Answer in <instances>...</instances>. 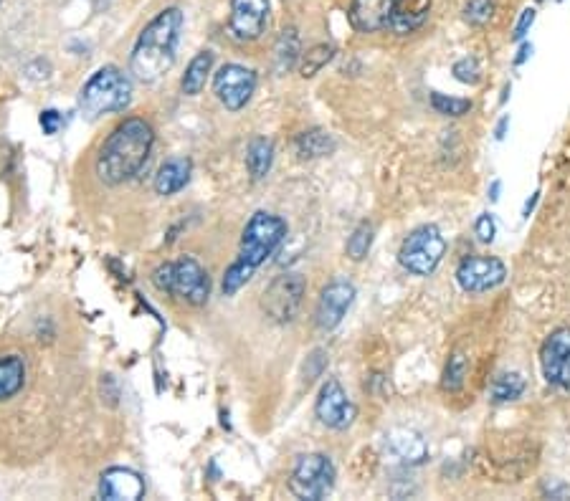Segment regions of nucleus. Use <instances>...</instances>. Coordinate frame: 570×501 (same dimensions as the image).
Here are the masks:
<instances>
[{
    "mask_svg": "<svg viewBox=\"0 0 570 501\" xmlns=\"http://www.w3.org/2000/svg\"><path fill=\"white\" fill-rule=\"evenodd\" d=\"M155 132L140 117H130L117 124L112 135L104 140L97 155V175L104 185H122L140 175L142 167L150 160Z\"/></svg>",
    "mask_w": 570,
    "mask_h": 501,
    "instance_id": "1",
    "label": "nucleus"
},
{
    "mask_svg": "<svg viewBox=\"0 0 570 501\" xmlns=\"http://www.w3.org/2000/svg\"><path fill=\"white\" fill-rule=\"evenodd\" d=\"M180 31H183L180 8H165L142 28L130 56V71L135 79H140L142 84H155L173 69Z\"/></svg>",
    "mask_w": 570,
    "mask_h": 501,
    "instance_id": "2",
    "label": "nucleus"
},
{
    "mask_svg": "<svg viewBox=\"0 0 570 501\" xmlns=\"http://www.w3.org/2000/svg\"><path fill=\"white\" fill-rule=\"evenodd\" d=\"M132 102V81L122 74L117 66H102L94 71L79 92V107L89 119H97L102 114L125 112Z\"/></svg>",
    "mask_w": 570,
    "mask_h": 501,
    "instance_id": "3",
    "label": "nucleus"
},
{
    "mask_svg": "<svg viewBox=\"0 0 570 501\" xmlns=\"http://www.w3.org/2000/svg\"><path fill=\"white\" fill-rule=\"evenodd\" d=\"M152 284L170 297L183 299L190 307H203L211 297V276L193 256L160 264L152 271Z\"/></svg>",
    "mask_w": 570,
    "mask_h": 501,
    "instance_id": "4",
    "label": "nucleus"
},
{
    "mask_svg": "<svg viewBox=\"0 0 570 501\" xmlns=\"http://www.w3.org/2000/svg\"><path fill=\"white\" fill-rule=\"evenodd\" d=\"M284 238H287V221L284 218L266 211L254 213L251 221L246 223L244 233H241L239 261H244L251 269H259L282 246Z\"/></svg>",
    "mask_w": 570,
    "mask_h": 501,
    "instance_id": "5",
    "label": "nucleus"
},
{
    "mask_svg": "<svg viewBox=\"0 0 570 501\" xmlns=\"http://www.w3.org/2000/svg\"><path fill=\"white\" fill-rule=\"evenodd\" d=\"M446 254V241L436 226H421L406 236L398 251V261L416 276L434 274Z\"/></svg>",
    "mask_w": 570,
    "mask_h": 501,
    "instance_id": "6",
    "label": "nucleus"
},
{
    "mask_svg": "<svg viewBox=\"0 0 570 501\" xmlns=\"http://www.w3.org/2000/svg\"><path fill=\"white\" fill-rule=\"evenodd\" d=\"M335 486V466H332L330 456L325 453H307L299 456L297 466L289 479V489L297 499L320 501Z\"/></svg>",
    "mask_w": 570,
    "mask_h": 501,
    "instance_id": "7",
    "label": "nucleus"
},
{
    "mask_svg": "<svg viewBox=\"0 0 570 501\" xmlns=\"http://www.w3.org/2000/svg\"><path fill=\"white\" fill-rule=\"evenodd\" d=\"M304 294H307V281L302 274H282L266 286L261 307L272 322H292L302 309Z\"/></svg>",
    "mask_w": 570,
    "mask_h": 501,
    "instance_id": "8",
    "label": "nucleus"
},
{
    "mask_svg": "<svg viewBox=\"0 0 570 501\" xmlns=\"http://www.w3.org/2000/svg\"><path fill=\"white\" fill-rule=\"evenodd\" d=\"M213 89H216V97L223 107L239 112L249 104L251 94H254L256 74L241 64H226L213 76Z\"/></svg>",
    "mask_w": 570,
    "mask_h": 501,
    "instance_id": "9",
    "label": "nucleus"
},
{
    "mask_svg": "<svg viewBox=\"0 0 570 501\" xmlns=\"http://www.w3.org/2000/svg\"><path fill=\"white\" fill-rule=\"evenodd\" d=\"M507 266L494 256H469L456 269V281L469 294H482V291L497 289L505 284Z\"/></svg>",
    "mask_w": 570,
    "mask_h": 501,
    "instance_id": "10",
    "label": "nucleus"
},
{
    "mask_svg": "<svg viewBox=\"0 0 570 501\" xmlns=\"http://www.w3.org/2000/svg\"><path fill=\"white\" fill-rule=\"evenodd\" d=\"M543 375L553 388L570 390V327H558L550 332L540 350Z\"/></svg>",
    "mask_w": 570,
    "mask_h": 501,
    "instance_id": "11",
    "label": "nucleus"
},
{
    "mask_svg": "<svg viewBox=\"0 0 570 501\" xmlns=\"http://www.w3.org/2000/svg\"><path fill=\"white\" fill-rule=\"evenodd\" d=\"M315 413L320 418V423H325L327 428H335V431H345L350 423L355 421V405L348 398V393L342 390V385L335 378L327 380L320 390V398L315 403Z\"/></svg>",
    "mask_w": 570,
    "mask_h": 501,
    "instance_id": "12",
    "label": "nucleus"
},
{
    "mask_svg": "<svg viewBox=\"0 0 570 501\" xmlns=\"http://www.w3.org/2000/svg\"><path fill=\"white\" fill-rule=\"evenodd\" d=\"M355 302V286L348 279H335L322 289L320 302L315 309V324L325 332L335 329L345 319L348 309Z\"/></svg>",
    "mask_w": 570,
    "mask_h": 501,
    "instance_id": "13",
    "label": "nucleus"
},
{
    "mask_svg": "<svg viewBox=\"0 0 570 501\" xmlns=\"http://www.w3.org/2000/svg\"><path fill=\"white\" fill-rule=\"evenodd\" d=\"M269 21V0H231L228 31L236 41H256Z\"/></svg>",
    "mask_w": 570,
    "mask_h": 501,
    "instance_id": "14",
    "label": "nucleus"
},
{
    "mask_svg": "<svg viewBox=\"0 0 570 501\" xmlns=\"http://www.w3.org/2000/svg\"><path fill=\"white\" fill-rule=\"evenodd\" d=\"M99 496L109 501H137L145 496V481L132 469L114 466V469H107L102 474Z\"/></svg>",
    "mask_w": 570,
    "mask_h": 501,
    "instance_id": "15",
    "label": "nucleus"
},
{
    "mask_svg": "<svg viewBox=\"0 0 570 501\" xmlns=\"http://www.w3.org/2000/svg\"><path fill=\"white\" fill-rule=\"evenodd\" d=\"M396 0H353L350 26L360 33H378L391 26Z\"/></svg>",
    "mask_w": 570,
    "mask_h": 501,
    "instance_id": "16",
    "label": "nucleus"
},
{
    "mask_svg": "<svg viewBox=\"0 0 570 501\" xmlns=\"http://www.w3.org/2000/svg\"><path fill=\"white\" fill-rule=\"evenodd\" d=\"M386 443L393 456L401 458L403 464L408 466L424 464L426 458H429V443H426V438L421 433L411 431V428H393L386 436Z\"/></svg>",
    "mask_w": 570,
    "mask_h": 501,
    "instance_id": "17",
    "label": "nucleus"
},
{
    "mask_svg": "<svg viewBox=\"0 0 570 501\" xmlns=\"http://www.w3.org/2000/svg\"><path fill=\"white\" fill-rule=\"evenodd\" d=\"M190 173H193V162L188 157H173L163 162V167L155 175V193L158 195H175L188 185Z\"/></svg>",
    "mask_w": 570,
    "mask_h": 501,
    "instance_id": "18",
    "label": "nucleus"
},
{
    "mask_svg": "<svg viewBox=\"0 0 570 501\" xmlns=\"http://www.w3.org/2000/svg\"><path fill=\"white\" fill-rule=\"evenodd\" d=\"M431 0H396L393 6V18L391 28L396 33H413L416 28L424 26V21L429 18Z\"/></svg>",
    "mask_w": 570,
    "mask_h": 501,
    "instance_id": "19",
    "label": "nucleus"
},
{
    "mask_svg": "<svg viewBox=\"0 0 570 501\" xmlns=\"http://www.w3.org/2000/svg\"><path fill=\"white\" fill-rule=\"evenodd\" d=\"M211 69H213L211 51H201V54L193 56V59H190V64H188V69H185L183 81H180L183 94H188V97H198V94L203 92V87H206Z\"/></svg>",
    "mask_w": 570,
    "mask_h": 501,
    "instance_id": "20",
    "label": "nucleus"
},
{
    "mask_svg": "<svg viewBox=\"0 0 570 501\" xmlns=\"http://www.w3.org/2000/svg\"><path fill=\"white\" fill-rule=\"evenodd\" d=\"M274 162V145L272 140L266 137H254L246 147V167H249V175L254 180H264L272 170Z\"/></svg>",
    "mask_w": 570,
    "mask_h": 501,
    "instance_id": "21",
    "label": "nucleus"
},
{
    "mask_svg": "<svg viewBox=\"0 0 570 501\" xmlns=\"http://www.w3.org/2000/svg\"><path fill=\"white\" fill-rule=\"evenodd\" d=\"M26 383V362L18 355L0 357V400H8Z\"/></svg>",
    "mask_w": 570,
    "mask_h": 501,
    "instance_id": "22",
    "label": "nucleus"
},
{
    "mask_svg": "<svg viewBox=\"0 0 570 501\" xmlns=\"http://www.w3.org/2000/svg\"><path fill=\"white\" fill-rule=\"evenodd\" d=\"M294 147H297V155L315 160V157L332 155V152H335V147H337V142H335V137L330 135V132L307 130L297 137Z\"/></svg>",
    "mask_w": 570,
    "mask_h": 501,
    "instance_id": "23",
    "label": "nucleus"
},
{
    "mask_svg": "<svg viewBox=\"0 0 570 501\" xmlns=\"http://www.w3.org/2000/svg\"><path fill=\"white\" fill-rule=\"evenodd\" d=\"M299 56H302V51H299V33L294 28H287L279 36L277 46H274V66H277L279 74H287L289 69H294Z\"/></svg>",
    "mask_w": 570,
    "mask_h": 501,
    "instance_id": "24",
    "label": "nucleus"
},
{
    "mask_svg": "<svg viewBox=\"0 0 570 501\" xmlns=\"http://www.w3.org/2000/svg\"><path fill=\"white\" fill-rule=\"evenodd\" d=\"M525 388L527 383L520 372H502V375L494 378L492 388H489V398L494 403H512V400H517L525 393Z\"/></svg>",
    "mask_w": 570,
    "mask_h": 501,
    "instance_id": "25",
    "label": "nucleus"
},
{
    "mask_svg": "<svg viewBox=\"0 0 570 501\" xmlns=\"http://www.w3.org/2000/svg\"><path fill=\"white\" fill-rule=\"evenodd\" d=\"M332 56H335V46H330V44H317V46H312L310 51H304V54H302V64H299V74H302L304 79H310V76L320 74V71L325 69L327 64H330Z\"/></svg>",
    "mask_w": 570,
    "mask_h": 501,
    "instance_id": "26",
    "label": "nucleus"
},
{
    "mask_svg": "<svg viewBox=\"0 0 570 501\" xmlns=\"http://www.w3.org/2000/svg\"><path fill=\"white\" fill-rule=\"evenodd\" d=\"M254 271L256 269H251V266H246L244 261L236 259L234 264L228 266L226 274H223V294H226V297H234L241 286L249 284V279L254 276Z\"/></svg>",
    "mask_w": 570,
    "mask_h": 501,
    "instance_id": "27",
    "label": "nucleus"
},
{
    "mask_svg": "<svg viewBox=\"0 0 570 501\" xmlns=\"http://www.w3.org/2000/svg\"><path fill=\"white\" fill-rule=\"evenodd\" d=\"M370 246H373V226L370 223H360L358 228L353 231V236L348 238V256L353 261H363L368 256Z\"/></svg>",
    "mask_w": 570,
    "mask_h": 501,
    "instance_id": "28",
    "label": "nucleus"
},
{
    "mask_svg": "<svg viewBox=\"0 0 570 501\" xmlns=\"http://www.w3.org/2000/svg\"><path fill=\"white\" fill-rule=\"evenodd\" d=\"M431 107L444 117H464V114L472 112V99H456L434 92L431 94Z\"/></svg>",
    "mask_w": 570,
    "mask_h": 501,
    "instance_id": "29",
    "label": "nucleus"
},
{
    "mask_svg": "<svg viewBox=\"0 0 570 501\" xmlns=\"http://www.w3.org/2000/svg\"><path fill=\"white\" fill-rule=\"evenodd\" d=\"M467 357L462 355V352H454V355L449 357V362H446V370H444V390H451V393H456V390L462 388L464 385V378H467Z\"/></svg>",
    "mask_w": 570,
    "mask_h": 501,
    "instance_id": "30",
    "label": "nucleus"
},
{
    "mask_svg": "<svg viewBox=\"0 0 570 501\" xmlns=\"http://www.w3.org/2000/svg\"><path fill=\"white\" fill-rule=\"evenodd\" d=\"M494 16V0H467L464 6V21L472 26H484Z\"/></svg>",
    "mask_w": 570,
    "mask_h": 501,
    "instance_id": "31",
    "label": "nucleus"
},
{
    "mask_svg": "<svg viewBox=\"0 0 570 501\" xmlns=\"http://www.w3.org/2000/svg\"><path fill=\"white\" fill-rule=\"evenodd\" d=\"M454 76L462 84H472V87H477L479 81H482V69H479V61L472 59V56H467V59H459L454 64Z\"/></svg>",
    "mask_w": 570,
    "mask_h": 501,
    "instance_id": "32",
    "label": "nucleus"
},
{
    "mask_svg": "<svg viewBox=\"0 0 570 501\" xmlns=\"http://www.w3.org/2000/svg\"><path fill=\"white\" fill-rule=\"evenodd\" d=\"M474 233H477V238L482 243L494 241V236H497V223H494L492 213H482V216L477 218V223H474Z\"/></svg>",
    "mask_w": 570,
    "mask_h": 501,
    "instance_id": "33",
    "label": "nucleus"
},
{
    "mask_svg": "<svg viewBox=\"0 0 570 501\" xmlns=\"http://www.w3.org/2000/svg\"><path fill=\"white\" fill-rule=\"evenodd\" d=\"M38 122H41V130H44L46 135H56L64 119H61V114L56 112V109H46V112H41V119H38Z\"/></svg>",
    "mask_w": 570,
    "mask_h": 501,
    "instance_id": "34",
    "label": "nucleus"
},
{
    "mask_svg": "<svg viewBox=\"0 0 570 501\" xmlns=\"http://www.w3.org/2000/svg\"><path fill=\"white\" fill-rule=\"evenodd\" d=\"M532 23H535V8H525L520 21H517L515 31H512V41H522V38L527 36V31H530Z\"/></svg>",
    "mask_w": 570,
    "mask_h": 501,
    "instance_id": "35",
    "label": "nucleus"
},
{
    "mask_svg": "<svg viewBox=\"0 0 570 501\" xmlns=\"http://www.w3.org/2000/svg\"><path fill=\"white\" fill-rule=\"evenodd\" d=\"M530 56H532V44H522L520 51H517V56H515V66H522L527 59H530Z\"/></svg>",
    "mask_w": 570,
    "mask_h": 501,
    "instance_id": "36",
    "label": "nucleus"
},
{
    "mask_svg": "<svg viewBox=\"0 0 570 501\" xmlns=\"http://www.w3.org/2000/svg\"><path fill=\"white\" fill-rule=\"evenodd\" d=\"M538 200H540V190H535V193H532V198L525 203V211H522V216L530 218V213L535 211V205H538Z\"/></svg>",
    "mask_w": 570,
    "mask_h": 501,
    "instance_id": "37",
    "label": "nucleus"
},
{
    "mask_svg": "<svg viewBox=\"0 0 570 501\" xmlns=\"http://www.w3.org/2000/svg\"><path fill=\"white\" fill-rule=\"evenodd\" d=\"M507 124H510V117H502L500 124H497V130H494V137H497V140H502V137H505Z\"/></svg>",
    "mask_w": 570,
    "mask_h": 501,
    "instance_id": "38",
    "label": "nucleus"
},
{
    "mask_svg": "<svg viewBox=\"0 0 570 501\" xmlns=\"http://www.w3.org/2000/svg\"><path fill=\"white\" fill-rule=\"evenodd\" d=\"M500 190H502V183L500 180H494L492 188H489V200H492V203H497V200H500Z\"/></svg>",
    "mask_w": 570,
    "mask_h": 501,
    "instance_id": "39",
    "label": "nucleus"
}]
</instances>
